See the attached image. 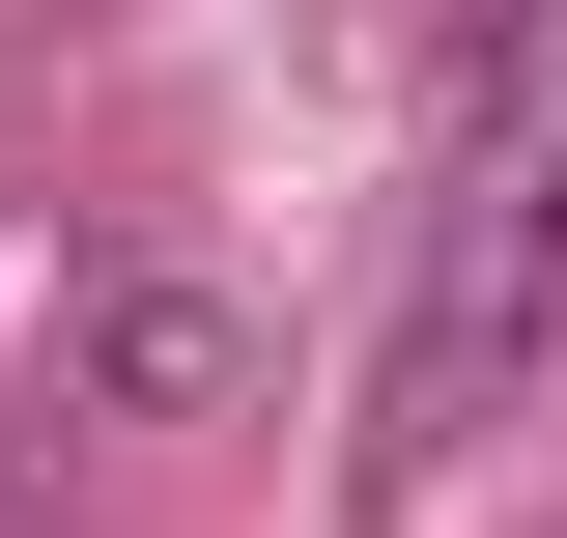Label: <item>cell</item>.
<instances>
[{
  "mask_svg": "<svg viewBox=\"0 0 567 538\" xmlns=\"http://www.w3.org/2000/svg\"><path fill=\"white\" fill-rule=\"evenodd\" d=\"M567 369V114L511 142V170H454V227H425V283H398V369H369V454H483L511 397Z\"/></svg>",
  "mask_w": 567,
  "mask_h": 538,
  "instance_id": "obj_1",
  "label": "cell"
},
{
  "mask_svg": "<svg viewBox=\"0 0 567 538\" xmlns=\"http://www.w3.org/2000/svg\"><path fill=\"white\" fill-rule=\"evenodd\" d=\"M539 29H567V0H454V58H539Z\"/></svg>",
  "mask_w": 567,
  "mask_h": 538,
  "instance_id": "obj_2",
  "label": "cell"
}]
</instances>
